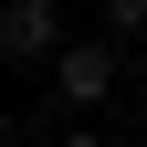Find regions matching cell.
Here are the masks:
<instances>
[{
  "label": "cell",
  "mask_w": 147,
  "mask_h": 147,
  "mask_svg": "<svg viewBox=\"0 0 147 147\" xmlns=\"http://www.w3.org/2000/svg\"><path fill=\"white\" fill-rule=\"evenodd\" d=\"M116 63H126V53H116V32H95V42H63V53H53V84H63V105H105V95H116Z\"/></svg>",
  "instance_id": "cell-1"
},
{
  "label": "cell",
  "mask_w": 147,
  "mask_h": 147,
  "mask_svg": "<svg viewBox=\"0 0 147 147\" xmlns=\"http://www.w3.org/2000/svg\"><path fill=\"white\" fill-rule=\"evenodd\" d=\"M63 53V11L53 0H0V63H42Z\"/></svg>",
  "instance_id": "cell-2"
},
{
  "label": "cell",
  "mask_w": 147,
  "mask_h": 147,
  "mask_svg": "<svg viewBox=\"0 0 147 147\" xmlns=\"http://www.w3.org/2000/svg\"><path fill=\"white\" fill-rule=\"evenodd\" d=\"M105 21L116 32H147V0H105Z\"/></svg>",
  "instance_id": "cell-3"
},
{
  "label": "cell",
  "mask_w": 147,
  "mask_h": 147,
  "mask_svg": "<svg viewBox=\"0 0 147 147\" xmlns=\"http://www.w3.org/2000/svg\"><path fill=\"white\" fill-rule=\"evenodd\" d=\"M63 147H116V137H105V126H74V137H63Z\"/></svg>",
  "instance_id": "cell-4"
}]
</instances>
